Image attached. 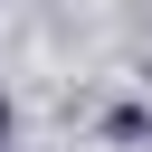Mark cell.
I'll use <instances>...</instances> for the list:
<instances>
[{
	"instance_id": "1",
	"label": "cell",
	"mask_w": 152,
	"mask_h": 152,
	"mask_svg": "<svg viewBox=\"0 0 152 152\" xmlns=\"http://www.w3.org/2000/svg\"><path fill=\"white\" fill-rule=\"evenodd\" d=\"M10 124H19V114H10V95H0V152H10Z\"/></svg>"
}]
</instances>
